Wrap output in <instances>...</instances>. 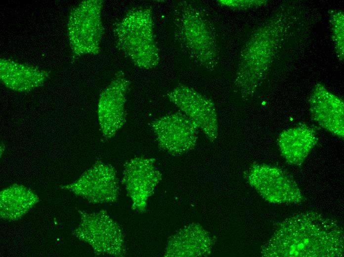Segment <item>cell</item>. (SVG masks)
I'll list each match as a JSON object with an SVG mask.
<instances>
[{
  "instance_id": "obj_2",
  "label": "cell",
  "mask_w": 344,
  "mask_h": 257,
  "mask_svg": "<svg viewBox=\"0 0 344 257\" xmlns=\"http://www.w3.org/2000/svg\"><path fill=\"white\" fill-rule=\"evenodd\" d=\"M152 9L135 6L116 22L114 35L118 48L136 66L155 68L160 60Z\"/></svg>"
},
{
  "instance_id": "obj_13",
  "label": "cell",
  "mask_w": 344,
  "mask_h": 257,
  "mask_svg": "<svg viewBox=\"0 0 344 257\" xmlns=\"http://www.w3.org/2000/svg\"><path fill=\"white\" fill-rule=\"evenodd\" d=\"M317 142L315 131L305 125L283 131L278 143L286 160L293 165H301Z\"/></svg>"
},
{
  "instance_id": "obj_5",
  "label": "cell",
  "mask_w": 344,
  "mask_h": 257,
  "mask_svg": "<svg viewBox=\"0 0 344 257\" xmlns=\"http://www.w3.org/2000/svg\"><path fill=\"white\" fill-rule=\"evenodd\" d=\"M130 86L129 81L121 70L100 94L97 114L100 128L105 138L114 136L125 124V104Z\"/></svg>"
},
{
  "instance_id": "obj_9",
  "label": "cell",
  "mask_w": 344,
  "mask_h": 257,
  "mask_svg": "<svg viewBox=\"0 0 344 257\" xmlns=\"http://www.w3.org/2000/svg\"><path fill=\"white\" fill-rule=\"evenodd\" d=\"M102 2L87 0L82 2L76 11L75 43L79 55L98 52L103 28L101 19Z\"/></svg>"
},
{
  "instance_id": "obj_14",
  "label": "cell",
  "mask_w": 344,
  "mask_h": 257,
  "mask_svg": "<svg viewBox=\"0 0 344 257\" xmlns=\"http://www.w3.org/2000/svg\"><path fill=\"white\" fill-rule=\"evenodd\" d=\"M217 1L221 6H225L231 8H243L244 7L246 8L256 6L261 1L219 0Z\"/></svg>"
},
{
  "instance_id": "obj_3",
  "label": "cell",
  "mask_w": 344,
  "mask_h": 257,
  "mask_svg": "<svg viewBox=\"0 0 344 257\" xmlns=\"http://www.w3.org/2000/svg\"><path fill=\"white\" fill-rule=\"evenodd\" d=\"M267 34L266 27L258 29L241 53L235 86L244 97L252 96L264 77L268 54Z\"/></svg>"
},
{
  "instance_id": "obj_11",
  "label": "cell",
  "mask_w": 344,
  "mask_h": 257,
  "mask_svg": "<svg viewBox=\"0 0 344 257\" xmlns=\"http://www.w3.org/2000/svg\"><path fill=\"white\" fill-rule=\"evenodd\" d=\"M85 196L93 201H113L118 196V182L113 167L97 163L76 183Z\"/></svg>"
},
{
  "instance_id": "obj_4",
  "label": "cell",
  "mask_w": 344,
  "mask_h": 257,
  "mask_svg": "<svg viewBox=\"0 0 344 257\" xmlns=\"http://www.w3.org/2000/svg\"><path fill=\"white\" fill-rule=\"evenodd\" d=\"M169 99L178 107L211 140L218 134V122L213 101L195 89L179 85L167 93Z\"/></svg>"
},
{
  "instance_id": "obj_1",
  "label": "cell",
  "mask_w": 344,
  "mask_h": 257,
  "mask_svg": "<svg viewBox=\"0 0 344 257\" xmlns=\"http://www.w3.org/2000/svg\"><path fill=\"white\" fill-rule=\"evenodd\" d=\"M173 23L181 48L198 65L214 70L219 60V48L215 29L205 11L193 2L178 1Z\"/></svg>"
},
{
  "instance_id": "obj_6",
  "label": "cell",
  "mask_w": 344,
  "mask_h": 257,
  "mask_svg": "<svg viewBox=\"0 0 344 257\" xmlns=\"http://www.w3.org/2000/svg\"><path fill=\"white\" fill-rule=\"evenodd\" d=\"M150 126L159 146L170 154L183 153L196 144L198 129L183 113L166 114L153 121Z\"/></svg>"
},
{
  "instance_id": "obj_8",
  "label": "cell",
  "mask_w": 344,
  "mask_h": 257,
  "mask_svg": "<svg viewBox=\"0 0 344 257\" xmlns=\"http://www.w3.org/2000/svg\"><path fill=\"white\" fill-rule=\"evenodd\" d=\"M250 182L267 199L274 203L300 201L299 190L295 181L283 171L265 165L253 166L249 174Z\"/></svg>"
},
{
  "instance_id": "obj_7",
  "label": "cell",
  "mask_w": 344,
  "mask_h": 257,
  "mask_svg": "<svg viewBox=\"0 0 344 257\" xmlns=\"http://www.w3.org/2000/svg\"><path fill=\"white\" fill-rule=\"evenodd\" d=\"M154 160L135 157L126 165L123 182L132 201L133 207L141 211L161 178V174L154 165Z\"/></svg>"
},
{
  "instance_id": "obj_12",
  "label": "cell",
  "mask_w": 344,
  "mask_h": 257,
  "mask_svg": "<svg viewBox=\"0 0 344 257\" xmlns=\"http://www.w3.org/2000/svg\"><path fill=\"white\" fill-rule=\"evenodd\" d=\"M311 109L315 121L322 128L344 137V105L341 100L322 87H317L311 99Z\"/></svg>"
},
{
  "instance_id": "obj_10",
  "label": "cell",
  "mask_w": 344,
  "mask_h": 257,
  "mask_svg": "<svg viewBox=\"0 0 344 257\" xmlns=\"http://www.w3.org/2000/svg\"><path fill=\"white\" fill-rule=\"evenodd\" d=\"M85 222V239L97 252L122 256L125 251L124 239L118 225L107 215H92Z\"/></svg>"
}]
</instances>
